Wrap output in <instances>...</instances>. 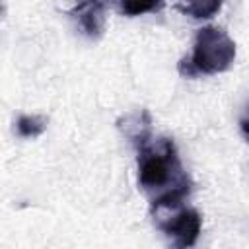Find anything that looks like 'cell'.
I'll use <instances>...</instances> for the list:
<instances>
[{
    "mask_svg": "<svg viewBox=\"0 0 249 249\" xmlns=\"http://www.w3.org/2000/svg\"><path fill=\"white\" fill-rule=\"evenodd\" d=\"M235 60V43L224 27L204 25L195 35L189 56L181 58L177 70L185 78L214 76L226 72Z\"/></svg>",
    "mask_w": 249,
    "mask_h": 249,
    "instance_id": "cell-2",
    "label": "cell"
},
{
    "mask_svg": "<svg viewBox=\"0 0 249 249\" xmlns=\"http://www.w3.org/2000/svg\"><path fill=\"white\" fill-rule=\"evenodd\" d=\"M152 214L156 226L169 237L173 249H189L196 243L202 230V216L195 208L175 206Z\"/></svg>",
    "mask_w": 249,
    "mask_h": 249,
    "instance_id": "cell-3",
    "label": "cell"
},
{
    "mask_svg": "<svg viewBox=\"0 0 249 249\" xmlns=\"http://www.w3.org/2000/svg\"><path fill=\"white\" fill-rule=\"evenodd\" d=\"M2 10H4V8H2V6H0V14H2Z\"/></svg>",
    "mask_w": 249,
    "mask_h": 249,
    "instance_id": "cell-9",
    "label": "cell"
},
{
    "mask_svg": "<svg viewBox=\"0 0 249 249\" xmlns=\"http://www.w3.org/2000/svg\"><path fill=\"white\" fill-rule=\"evenodd\" d=\"M117 8L124 16H142V14H148V12L161 10L163 2H134V0H126V2H119Z\"/></svg>",
    "mask_w": 249,
    "mask_h": 249,
    "instance_id": "cell-8",
    "label": "cell"
},
{
    "mask_svg": "<svg viewBox=\"0 0 249 249\" xmlns=\"http://www.w3.org/2000/svg\"><path fill=\"white\" fill-rule=\"evenodd\" d=\"M47 119L43 115H19L16 119V134L19 138H37L45 132Z\"/></svg>",
    "mask_w": 249,
    "mask_h": 249,
    "instance_id": "cell-7",
    "label": "cell"
},
{
    "mask_svg": "<svg viewBox=\"0 0 249 249\" xmlns=\"http://www.w3.org/2000/svg\"><path fill=\"white\" fill-rule=\"evenodd\" d=\"M117 128L134 144H142L152 136V119L148 109H136L132 113L123 115L117 121Z\"/></svg>",
    "mask_w": 249,
    "mask_h": 249,
    "instance_id": "cell-5",
    "label": "cell"
},
{
    "mask_svg": "<svg viewBox=\"0 0 249 249\" xmlns=\"http://www.w3.org/2000/svg\"><path fill=\"white\" fill-rule=\"evenodd\" d=\"M183 16H189L193 19H208L214 14L220 12L222 2L220 0H193V2H181L173 6Z\"/></svg>",
    "mask_w": 249,
    "mask_h": 249,
    "instance_id": "cell-6",
    "label": "cell"
},
{
    "mask_svg": "<svg viewBox=\"0 0 249 249\" xmlns=\"http://www.w3.org/2000/svg\"><path fill=\"white\" fill-rule=\"evenodd\" d=\"M70 16L76 19L78 27L89 39L101 37L105 29V4L103 2H82L70 10Z\"/></svg>",
    "mask_w": 249,
    "mask_h": 249,
    "instance_id": "cell-4",
    "label": "cell"
},
{
    "mask_svg": "<svg viewBox=\"0 0 249 249\" xmlns=\"http://www.w3.org/2000/svg\"><path fill=\"white\" fill-rule=\"evenodd\" d=\"M138 152V185L152 196V212L175 208L191 193L193 181L181 165L177 148L171 138L150 136L136 146Z\"/></svg>",
    "mask_w": 249,
    "mask_h": 249,
    "instance_id": "cell-1",
    "label": "cell"
}]
</instances>
